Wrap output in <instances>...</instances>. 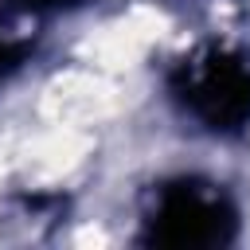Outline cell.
I'll return each instance as SVG.
<instances>
[{"mask_svg":"<svg viewBox=\"0 0 250 250\" xmlns=\"http://www.w3.org/2000/svg\"><path fill=\"white\" fill-rule=\"evenodd\" d=\"M145 223L152 227V242L160 238L176 246H207L227 238V227H234V207L215 184L176 180L156 191Z\"/></svg>","mask_w":250,"mask_h":250,"instance_id":"6da1fadb","label":"cell"}]
</instances>
